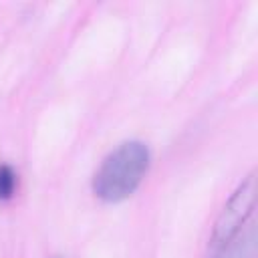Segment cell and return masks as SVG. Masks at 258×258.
I'll return each instance as SVG.
<instances>
[{"label":"cell","mask_w":258,"mask_h":258,"mask_svg":"<svg viewBox=\"0 0 258 258\" xmlns=\"http://www.w3.org/2000/svg\"><path fill=\"white\" fill-rule=\"evenodd\" d=\"M151 153L143 141L131 139L115 147L93 175V194L109 204L127 200L143 181Z\"/></svg>","instance_id":"cell-1"},{"label":"cell","mask_w":258,"mask_h":258,"mask_svg":"<svg viewBox=\"0 0 258 258\" xmlns=\"http://www.w3.org/2000/svg\"><path fill=\"white\" fill-rule=\"evenodd\" d=\"M254 210H256V177L254 173H250L238 187L236 191L230 196V200L224 204L212 236H210V244H220L228 238H232L234 234H238L246 224H250L254 220Z\"/></svg>","instance_id":"cell-2"},{"label":"cell","mask_w":258,"mask_h":258,"mask_svg":"<svg viewBox=\"0 0 258 258\" xmlns=\"http://www.w3.org/2000/svg\"><path fill=\"white\" fill-rule=\"evenodd\" d=\"M208 258H256V220L232 238L208 246Z\"/></svg>","instance_id":"cell-3"},{"label":"cell","mask_w":258,"mask_h":258,"mask_svg":"<svg viewBox=\"0 0 258 258\" xmlns=\"http://www.w3.org/2000/svg\"><path fill=\"white\" fill-rule=\"evenodd\" d=\"M16 185H18L16 171L10 165L0 163V202L10 200L14 196V191H16Z\"/></svg>","instance_id":"cell-4"},{"label":"cell","mask_w":258,"mask_h":258,"mask_svg":"<svg viewBox=\"0 0 258 258\" xmlns=\"http://www.w3.org/2000/svg\"><path fill=\"white\" fill-rule=\"evenodd\" d=\"M52 258H60V256H52Z\"/></svg>","instance_id":"cell-5"}]
</instances>
